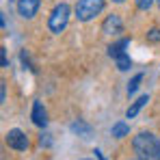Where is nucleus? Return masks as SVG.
<instances>
[{"label":"nucleus","instance_id":"17","mask_svg":"<svg viewBox=\"0 0 160 160\" xmlns=\"http://www.w3.org/2000/svg\"><path fill=\"white\" fill-rule=\"evenodd\" d=\"M0 56H2V67H9V61H7V50H4V48L0 50Z\"/></svg>","mask_w":160,"mask_h":160},{"label":"nucleus","instance_id":"1","mask_svg":"<svg viewBox=\"0 0 160 160\" xmlns=\"http://www.w3.org/2000/svg\"><path fill=\"white\" fill-rule=\"evenodd\" d=\"M134 152L143 160H160V141L149 132H138L132 141Z\"/></svg>","mask_w":160,"mask_h":160},{"label":"nucleus","instance_id":"13","mask_svg":"<svg viewBox=\"0 0 160 160\" xmlns=\"http://www.w3.org/2000/svg\"><path fill=\"white\" fill-rule=\"evenodd\" d=\"M141 80H143V74H136L132 78V82L128 84V95H134V91L138 89V84H141Z\"/></svg>","mask_w":160,"mask_h":160},{"label":"nucleus","instance_id":"12","mask_svg":"<svg viewBox=\"0 0 160 160\" xmlns=\"http://www.w3.org/2000/svg\"><path fill=\"white\" fill-rule=\"evenodd\" d=\"M117 67L121 69V72H126V69H130V58H128V54H119L117 56Z\"/></svg>","mask_w":160,"mask_h":160},{"label":"nucleus","instance_id":"14","mask_svg":"<svg viewBox=\"0 0 160 160\" xmlns=\"http://www.w3.org/2000/svg\"><path fill=\"white\" fill-rule=\"evenodd\" d=\"M147 39H149V41H160V30L158 28H152V30L147 32Z\"/></svg>","mask_w":160,"mask_h":160},{"label":"nucleus","instance_id":"5","mask_svg":"<svg viewBox=\"0 0 160 160\" xmlns=\"http://www.w3.org/2000/svg\"><path fill=\"white\" fill-rule=\"evenodd\" d=\"M123 30V24H121V18L119 15H108L106 20H104V24H102V32L104 35H119Z\"/></svg>","mask_w":160,"mask_h":160},{"label":"nucleus","instance_id":"11","mask_svg":"<svg viewBox=\"0 0 160 160\" xmlns=\"http://www.w3.org/2000/svg\"><path fill=\"white\" fill-rule=\"evenodd\" d=\"M72 130H74V132H78V134H82V136H89V132H91V128H89L87 123H82V121L72 123Z\"/></svg>","mask_w":160,"mask_h":160},{"label":"nucleus","instance_id":"7","mask_svg":"<svg viewBox=\"0 0 160 160\" xmlns=\"http://www.w3.org/2000/svg\"><path fill=\"white\" fill-rule=\"evenodd\" d=\"M32 123L35 126H39V128H43L46 123H48V115H46V108H43V104L41 102H35L32 104Z\"/></svg>","mask_w":160,"mask_h":160},{"label":"nucleus","instance_id":"10","mask_svg":"<svg viewBox=\"0 0 160 160\" xmlns=\"http://www.w3.org/2000/svg\"><path fill=\"white\" fill-rule=\"evenodd\" d=\"M128 132H130V128H128L123 121H119V123L112 126V136H115V138H123V136H128Z\"/></svg>","mask_w":160,"mask_h":160},{"label":"nucleus","instance_id":"8","mask_svg":"<svg viewBox=\"0 0 160 160\" xmlns=\"http://www.w3.org/2000/svg\"><path fill=\"white\" fill-rule=\"evenodd\" d=\"M147 102H149V95H141V98H138V100L134 102L132 106L128 108V112H126V117H128V119H132V117H136V115H138V110H141V108L145 106Z\"/></svg>","mask_w":160,"mask_h":160},{"label":"nucleus","instance_id":"4","mask_svg":"<svg viewBox=\"0 0 160 160\" xmlns=\"http://www.w3.org/2000/svg\"><path fill=\"white\" fill-rule=\"evenodd\" d=\"M7 145L11 147V149H18V152H24V149H28V136L22 130H9L7 132Z\"/></svg>","mask_w":160,"mask_h":160},{"label":"nucleus","instance_id":"19","mask_svg":"<svg viewBox=\"0 0 160 160\" xmlns=\"http://www.w3.org/2000/svg\"><path fill=\"white\" fill-rule=\"evenodd\" d=\"M115 2H123V0H115Z\"/></svg>","mask_w":160,"mask_h":160},{"label":"nucleus","instance_id":"18","mask_svg":"<svg viewBox=\"0 0 160 160\" xmlns=\"http://www.w3.org/2000/svg\"><path fill=\"white\" fill-rule=\"evenodd\" d=\"M95 154H98V158H100V160H104V158H102V154H100V152H95Z\"/></svg>","mask_w":160,"mask_h":160},{"label":"nucleus","instance_id":"2","mask_svg":"<svg viewBox=\"0 0 160 160\" xmlns=\"http://www.w3.org/2000/svg\"><path fill=\"white\" fill-rule=\"evenodd\" d=\"M102 11H104V0H78L76 4V18L80 22H89Z\"/></svg>","mask_w":160,"mask_h":160},{"label":"nucleus","instance_id":"21","mask_svg":"<svg viewBox=\"0 0 160 160\" xmlns=\"http://www.w3.org/2000/svg\"><path fill=\"white\" fill-rule=\"evenodd\" d=\"M141 160H143V158H141Z\"/></svg>","mask_w":160,"mask_h":160},{"label":"nucleus","instance_id":"20","mask_svg":"<svg viewBox=\"0 0 160 160\" xmlns=\"http://www.w3.org/2000/svg\"><path fill=\"white\" fill-rule=\"evenodd\" d=\"M156 2H158V7H160V0H156Z\"/></svg>","mask_w":160,"mask_h":160},{"label":"nucleus","instance_id":"3","mask_svg":"<svg viewBox=\"0 0 160 160\" xmlns=\"http://www.w3.org/2000/svg\"><path fill=\"white\" fill-rule=\"evenodd\" d=\"M69 13H72V9H69V4H67V2L56 4V7L52 9V13H50L48 28H50L52 32H61L63 28L67 26V22H69Z\"/></svg>","mask_w":160,"mask_h":160},{"label":"nucleus","instance_id":"16","mask_svg":"<svg viewBox=\"0 0 160 160\" xmlns=\"http://www.w3.org/2000/svg\"><path fill=\"white\" fill-rule=\"evenodd\" d=\"M0 100L2 102L7 100V87H4V82H0Z\"/></svg>","mask_w":160,"mask_h":160},{"label":"nucleus","instance_id":"15","mask_svg":"<svg viewBox=\"0 0 160 160\" xmlns=\"http://www.w3.org/2000/svg\"><path fill=\"white\" fill-rule=\"evenodd\" d=\"M152 2H154V0H136V7L145 11V9H149V7H152Z\"/></svg>","mask_w":160,"mask_h":160},{"label":"nucleus","instance_id":"6","mask_svg":"<svg viewBox=\"0 0 160 160\" xmlns=\"http://www.w3.org/2000/svg\"><path fill=\"white\" fill-rule=\"evenodd\" d=\"M39 9V0H18V13L24 18V20H30Z\"/></svg>","mask_w":160,"mask_h":160},{"label":"nucleus","instance_id":"9","mask_svg":"<svg viewBox=\"0 0 160 160\" xmlns=\"http://www.w3.org/2000/svg\"><path fill=\"white\" fill-rule=\"evenodd\" d=\"M128 43H130V39H121L119 43H112L110 48H108V52H110V56H119V54H123V48H128Z\"/></svg>","mask_w":160,"mask_h":160}]
</instances>
